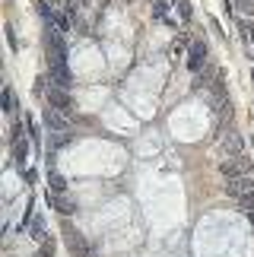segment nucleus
<instances>
[{
    "instance_id": "f257e3e1",
    "label": "nucleus",
    "mask_w": 254,
    "mask_h": 257,
    "mask_svg": "<svg viewBox=\"0 0 254 257\" xmlns=\"http://www.w3.org/2000/svg\"><path fill=\"white\" fill-rule=\"evenodd\" d=\"M226 194H229V200L241 206V210H254V178L245 175V178H232V181H226Z\"/></svg>"
},
{
    "instance_id": "39448f33",
    "label": "nucleus",
    "mask_w": 254,
    "mask_h": 257,
    "mask_svg": "<svg viewBox=\"0 0 254 257\" xmlns=\"http://www.w3.org/2000/svg\"><path fill=\"white\" fill-rule=\"evenodd\" d=\"M219 150H222V156H226V159L245 156V153H241V150H245V146H241V137H238L235 131H232V127H229L226 134H222V143H219Z\"/></svg>"
},
{
    "instance_id": "f3484780",
    "label": "nucleus",
    "mask_w": 254,
    "mask_h": 257,
    "mask_svg": "<svg viewBox=\"0 0 254 257\" xmlns=\"http://www.w3.org/2000/svg\"><path fill=\"white\" fill-rule=\"evenodd\" d=\"M248 35H251V42H254V29H248Z\"/></svg>"
},
{
    "instance_id": "2eb2a0df",
    "label": "nucleus",
    "mask_w": 254,
    "mask_h": 257,
    "mask_svg": "<svg viewBox=\"0 0 254 257\" xmlns=\"http://www.w3.org/2000/svg\"><path fill=\"white\" fill-rule=\"evenodd\" d=\"M184 48H188V42H184V38H178V42L172 45V57H178V54L184 51Z\"/></svg>"
},
{
    "instance_id": "a211bd4d",
    "label": "nucleus",
    "mask_w": 254,
    "mask_h": 257,
    "mask_svg": "<svg viewBox=\"0 0 254 257\" xmlns=\"http://www.w3.org/2000/svg\"><path fill=\"white\" fill-rule=\"evenodd\" d=\"M251 80H254V70H251Z\"/></svg>"
},
{
    "instance_id": "dca6fc26",
    "label": "nucleus",
    "mask_w": 254,
    "mask_h": 257,
    "mask_svg": "<svg viewBox=\"0 0 254 257\" xmlns=\"http://www.w3.org/2000/svg\"><path fill=\"white\" fill-rule=\"evenodd\" d=\"M248 219H251V225H254V210H251V213H248Z\"/></svg>"
},
{
    "instance_id": "20e7f679",
    "label": "nucleus",
    "mask_w": 254,
    "mask_h": 257,
    "mask_svg": "<svg viewBox=\"0 0 254 257\" xmlns=\"http://www.w3.org/2000/svg\"><path fill=\"white\" fill-rule=\"evenodd\" d=\"M64 241H67V248H70L73 257H89V241H86L73 225H64Z\"/></svg>"
},
{
    "instance_id": "9d476101",
    "label": "nucleus",
    "mask_w": 254,
    "mask_h": 257,
    "mask_svg": "<svg viewBox=\"0 0 254 257\" xmlns=\"http://www.w3.org/2000/svg\"><path fill=\"white\" fill-rule=\"evenodd\" d=\"M153 16L162 19V23H169V26H178V23L169 16V0H153Z\"/></svg>"
},
{
    "instance_id": "6e6552de",
    "label": "nucleus",
    "mask_w": 254,
    "mask_h": 257,
    "mask_svg": "<svg viewBox=\"0 0 254 257\" xmlns=\"http://www.w3.org/2000/svg\"><path fill=\"white\" fill-rule=\"evenodd\" d=\"M48 203H51L61 216H70L76 210V203L70 200V197H67V194H54V191H48Z\"/></svg>"
},
{
    "instance_id": "1a4fd4ad",
    "label": "nucleus",
    "mask_w": 254,
    "mask_h": 257,
    "mask_svg": "<svg viewBox=\"0 0 254 257\" xmlns=\"http://www.w3.org/2000/svg\"><path fill=\"white\" fill-rule=\"evenodd\" d=\"M13 153H16V165H26V156H29V146H26V140H23V127L19 124H13Z\"/></svg>"
},
{
    "instance_id": "f03ea898",
    "label": "nucleus",
    "mask_w": 254,
    "mask_h": 257,
    "mask_svg": "<svg viewBox=\"0 0 254 257\" xmlns=\"http://www.w3.org/2000/svg\"><path fill=\"white\" fill-rule=\"evenodd\" d=\"M248 172H251L248 156H235V159H222L219 162V175L226 178V181H232V178H245Z\"/></svg>"
},
{
    "instance_id": "423d86ee",
    "label": "nucleus",
    "mask_w": 254,
    "mask_h": 257,
    "mask_svg": "<svg viewBox=\"0 0 254 257\" xmlns=\"http://www.w3.org/2000/svg\"><path fill=\"white\" fill-rule=\"evenodd\" d=\"M48 105L57 108V111H64V114H70V108H73L67 89H61V86H48Z\"/></svg>"
},
{
    "instance_id": "4468645a",
    "label": "nucleus",
    "mask_w": 254,
    "mask_h": 257,
    "mask_svg": "<svg viewBox=\"0 0 254 257\" xmlns=\"http://www.w3.org/2000/svg\"><path fill=\"white\" fill-rule=\"evenodd\" d=\"M235 4H238L241 13H254V0H235Z\"/></svg>"
},
{
    "instance_id": "7ed1b4c3",
    "label": "nucleus",
    "mask_w": 254,
    "mask_h": 257,
    "mask_svg": "<svg viewBox=\"0 0 254 257\" xmlns=\"http://www.w3.org/2000/svg\"><path fill=\"white\" fill-rule=\"evenodd\" d=\"M45 127L51 134H57V137H61V134H70V114H64V111H57V108L48 105L45 108Z\"/></svg>"
},
{
    "instance_id": "f8f14e48",
    "label": "nucleus",
    "mask_w": 254,
    "mask_h": 257,
    "mask_svg": "<svg viewBox=\"0 0 254 257\" xmlns=\"http://www.w3.org/2000/svg\"><path fill=\"white\" fill-rule=\"evenodd\" d=\"M4 111H7V114L16 111V98H13V89H10V86L4 89Z\"/></svg>"
},
{
    "instance_id": "0eeeda50",
    "label": "nucleus",
    "mask_w": 254,
    "mask_h": 257,
    "mask_svg": "<svg viewBox=\"0 0 254 257\" xmlns=\"http://www.w3.org/2000/svg\"><path fill=\"white\" fill-rule=\"evenodd\" d=\"M203 61H207V45H203V42H194L191 51H188V70L197 73L200 67H203Z\"/></svg>"
},
{
    "instance_id": "9b49d317",
    "label": "nucleus",
    "mask_w": 254,
    "mask_h": 257,
    "mask_svg": "<svg viewBox=\"0 0 254 257\" xmlns=\"http://www.w3.org/2000/svg\"><path fill=\"white\" fill-rule=\"evenodd\" d=\"M48 191H54V194H67V178L64 175H57V172H51V178H48Z\"/></svg>"
},
{
    "instance_id": "ddd939ff",
    "label": "nucleus",
    "mask_w": 254,
    "mask_h": 257,
    "mask_svg": "<svg viewBox=\"0 0 254 257\" xmlns=\"http://www.w3.org/2000/svg\"><path fill=\"white\" fill-rule=\"evenodd\" d=\"M29 235H32L35 241H45V222L42 219H32V232H29Z\"/></svg>"
}]
</instances>
